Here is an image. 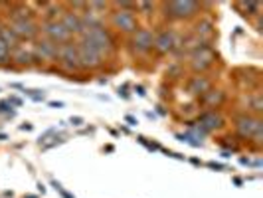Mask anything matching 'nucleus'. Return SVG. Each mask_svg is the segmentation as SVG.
<instances>
[{
  "mask_svg": "<svg viewBox=\"0 0 263 198\" xmlns=\"http://www.w3.org/2000/svg\"><path fill=\"white\" fill-rule=\"evenodd\" d=\"M0 26H2V24H0Z\"/></svg>",
  "mask_w": 263,
  "mask_h": 198,
  "instance_id": "obj_23",
  "label": "nucleus"
},
{
  "mask_svg": "<svg viewBox=\"0 0 263 198\" xmlns=\"http://www.w3.org/2000/svg\"><path fill=\"white\" fill-rule=\"evenodd\" d=\"M8 28L12 30V34L18 38L20 44L22 42H34L40 34V26L34 20V16L32 18H12L8 22Z\"/></svg>",
  "mask_w": 263,
  "mask_h": 198,
  "instance_id": "obj_4",
  "label": "nucleus"
},
{
  "mask_svg": "<svg viewBox=\"0 0 263 198\" xmlns=\"http://www.w3.org/2000/svg\"><path fill=\"white\" fill-rule=\"evenodd\" d=\"M71 123H73V125H81V123H83V119H81V117H71Z\"/></svg>",
  "mask_w": 263,
  "mask_h": 198,
  "instance_id": "obj_21",
  "label": "nucleus"
},
{
  "mask_svg": "<svg viewBox=\"0 0 263 198\" xmlns=\"http://www.w3.org/2000/svg\"><path fill=\"white\" fill-rule=\"evenodd\" d=\"M250 101H251V103H253V109H255V111L259 113V111H261V107H263L261 95H259V93H255V95H251V97H250Z\"/></svg>",
  "mask_w": 263,
  "mask_h": 198,
  "instance_id": "obj_20",
  "label": "nucleus"
},
{
  "mask_svg": "<svg viewBox=\"0 0 263 198\" xmlns=\"http://www.w3.org/2000/svg\"><path fill=\"white\" fill-rule=\"evenodd\" d=\"M222 125H224V119H222L220 113H216V111H208V113L200 115V119H198V131H202V133L216 131V129H220Z\"/></svg>",
  "mask_w": 263,
  "mask_h": 198,
  "instance_id": "obj_15",
  "label": "nucleus"
},
{
  "mask_svg": "<svg viewBox=\"0 0 263 198\" xmlns=\"http://www.w3.org/2000/svg\"><path fill=\"white\" fill-rule=\"evenodd\" d=\"M176 44H178L176 34L172 30H162V32L155 34V46H153V50H157L160 56H164V53L174 52Z\"/></svg>",
  "mask_w": 263,
  "mask_h": 198,
  "instance_id": "obj_13",
  "label": "nucleus"
},
{
  "mask_svg": "<svg viewBox=\"0 0 263 198\" xmlns=\"http://www.w3.org/2000/svg\"><path fill=\"white\" fill-rule=\"evenodd\" d=\"M210 89V79L204 78V76H194V78L190 79V83H188V92L192 93V95H202L204 97V93H208Z\"/></svg>",
  "mask_w": 263,
  "mask_h": 198,
  "instance_id": "obj_16",
  "label": "nucleus"
},
{
  "mask_svg": "<svg viewBox=\"0 0 263 198\" xmlns=\"http://www.w3.org/2000/svg\"><path fill=\"white\" fill-rule=\"evenodd\" d=\"M196 36L200 38V42L204 38H212L214 36V26L210 20H200L196 24Z\"/></svg>",
  "mask_w": 263,
  "mask_h": 198,
  "instance_id": "obj_18",
  "label": "nucleus"
},
{
  "mask_svg": "<svg viewBox=\"0 0 263 198\" xmlns=\"http://www.w3.org/2000/svg\"><path fill=\"white\" fill-rule=\"evenodd\" d=\"M40 32H42V38L50 40L58 46L73 40V36L67 32V28L62 24V20H44L40 26Z\"/></svg>",
  "mask_w": 263,
  "mask_h": 198,
  "instance_id": "obj_5",
  "label": "nucleus"
},
{
  "mask_svg": "<svg viewBox=\"0 0 263 198\" xmlns=\"http://www.w3.org/2000/svg\"><path fill=\"white\" fill-rule=\"evenodd\" d=\"M166 16L171 20H190L200 12V4L192 2V0H184V2H166L164 4Z\"/></svg>",
  "mask_w": 263,
  "mask_h": 198,
  "instance_id": "obj_7",
  "label": "nucleus"
},
{
  "mask_svg": "<svg viewBox=\"0 0 263 198\" xmlns=\"http://www.w3.org/2000/svg\"><path fill=\"white\" fill-rule=\"evenodd\" d=\"M111 26L119 30L121 34H135L139 30V18L135 12H129V10H113L111 12Z\"/></svg>",
  "mask_w": 263,
  "mask_h": 198,
  "instance_id": "obj_8",
  "label": "nucleus"
},
{
  "mask_svg": "<svg viewBox=\"0 0 263 198\" xmlns=\"http://www.w3.org/2000/svg\"><path fill=\"white\" fill-rule=\"evenodd\" d=\"M50 107H53V109H62V107H64V103H60V101L55 103V101H52V103H50Z\"/></svg>",
  "mask_w": 263,
  "mask_h": 198,
  "instance_id": "obj_22",
  "label": "nucleus"
},
{
  "mask_svg": "<svg viewBox=\"0 0 263 198\" xmlns=\"http://www.w3.org/2000/svg\"><path fill=\"white\" fill-rule=\"evenodd\" d=\"M62 24L67 28V32L71 36H83V18H81V12H73V10H64L62 14Z\"/></svg>",
  "mask_w": 263,
  "mask_h": 198,
  "instance_id": "obj_14",
  "label": "nucleus"
},
{
  "mask_svg": "<svg viewBox=\"0 0 263 198\" xmlns=\"http://www.w3.org/2000/svg\"><path fill=\"white\" fill-rule=\"evenodd\" d=\"M10 64H14V66L18 67H30L32 64H36L32 46L18 44L16 48H12V52H10Z\"/></svg>",
  "mask_w": 263,
  "mask_h": 198,
  "instance_id": "obj_12",
  "label": "nucleus"
},
{
  "mask_svg": "<svg viewBox=\"0 0 263 198\" xmlns=\"http://www.w3.org/2000/svg\"><path fill=\"white\" fill-rule=\"evenodd\" d=\"M226 95L222 89H210L208 93H204V103L208 107H220L224 103Z\"/></svg>",
  "mask_w": 263,
  "mask_h": 198,
  "instance_id": "obj_17",
  "label": "nucleus"
},
{
  "mask_svg": "<svg viewBox=\"0 0 263 198\" xmlns=\"http://www.w3.org/2000/svg\"><path fill=\"white\" fill-rule=\"evenodd\" d=\"M236 131L239 137L253 141V143H261L263 137V123L259 117L251 115V113H243V115H237L236 117Z\"/></svg>",
  "mask_w": 263,
  "mask_h": 198,
  "instance_id": "obj_2",
  "label": "nucleus"
},
{
  "mask_svg": "<svg viewBox=\"0 0 263 198\" xmlns=\"http://www.w3.org/2000/svg\"><path fill=\"white\" fill-rule=\"evenodd\" d=\"M78 46V56H79V66L81 69H97V67L103 66L105 62V56L101 52H97L89 42H85L83 38H79L76 42Z\"/></svg>",
  "mask_w": 263,
  "mask_h": 198,
  "instance_id": "obj_3",
  "label": "nucleus"
},
{
  "mask_svg": "<svg viewBox=\"0 0 263 198\" xmlns=\"http://www.w3.org/2000/svg\"><path fill=\"white\" fill-rule=\"evenodd\" d=\"M214 60H216V53H214V50H212L210 46H198L196 50L192 52V56H190V66H192L194 71L202 74L208 67H212Z\"/></svg>",
  "mask_w": 263,
  "mask_h": 198,
  "instance_id": "obj_10",
  "label": "nucleus"
},
{
  "mask_svg": "<svg viewBox=\"0 0 263 198\" xmlns=\"http://www.w3.org/2000/svg\"><path fill=\"white\" fill-rule=\"evenodd\" d=\"M81 38L85 40V42H89L93 48H95L97 52L103 53L105 58L115 52V40H113V36L109 34V30H107L103 24H97V26L85 28Z\"/></svg>",
  "mask_w": 263,
  "mask_h": 198,
  "instance_id": "obj_1",
  "label": "nucleus"
},
{
  "mask_svg": "<svg viewBox=\"0 0 263 198\" xmlns=\"http://www.w3.org/2000/svg\"><path fill=\"white\" fill-rule=\"evenodd\" d=\"M10 46L6 44V40L2 36V32H0V66H8L10 64Z\"/></svg>",
  "mask_w": 263,
  "mask_h": 198,
  "instance_id": "obj_19",
  "label": "nucleus"
},
{
  "mask_svg": "<svg viewBox=\"0 0 263 198\" xmlns=\"http://www.w3.org/2000/svg\"><path fill=\"white\" fill-rule=\"evenodd\" d=\"M58 64L64 67L66 71H78L81 69L79 66V56H78V46L76 42H67L60 46V56H58Z\"/></svg>",
  "mask_w": 263,
  "mask_h": 198,
  "instance_id": "obj_9",
  "label": "nucleus"
},
{
  "mask_svg": "<svg viewBox=\"0 0 263 198\" xmlns=\"http://www.w3.org/2000/svg\"><path fill=\"white\" fill-rule=\"evenodd\" d=\"M32 52H34V60L36 62H42V64H58L60 46L46 38H36L34 44H32Z\"/></svg>",
  "mask_w": 263,
  "mask_h": 198,
  "instance_id": "obj_6",
  "label": "nucleus"
},
{
  "mask_svg": "<svg viewBox=\"0 0 263 198\" xmlns=\"http://www.w3.org/2000/svg\"><path fill=\"white\" fill-rule=\"evenodd\" d=\"M155 46V32L148 28H139L131 36V48L137 53H148L153 52Z\"/></svg>",
  "mask_w": 263,
  "mask_h": 198,
  "instance_id": "obj_11",
  "label": "nucleus"
}]
</instances>
